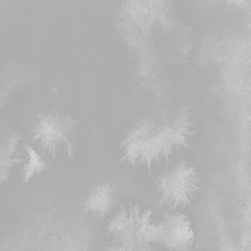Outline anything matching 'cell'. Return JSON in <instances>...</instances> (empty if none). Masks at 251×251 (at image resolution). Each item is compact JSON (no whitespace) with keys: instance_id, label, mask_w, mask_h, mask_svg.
Returning <instances> with one entry per match:
<instances>
[{"instance_id":"1","label":"cell","mask_w":251,"mask_h":251,"mask_svg":"<svg viewBox=\"0 0 251 251\" xmlns=\"http://www.w3.org/2000/svg\"><path fill=\"white\" fill-rule=\"evenodd\" d=\"M192 125L187 113L180 114L171 125L141 122L124 140L121 163L151 173L159 165L170 162L176 152L189 147Z\"/></svg>"},{"instance_id":"2","label":"cell","mask_w":251,"mask_h":251,"mask_svg":"<svg viewBox=\"0 0 251 251\" xmlns=\"http://www.w3.org/2000/svg\"><path fill=\"white\" fill-rule=\"evenodd\" d=\"M157 225L153 211L130 203L115 213L107 226L108 233L123 250H146L157 243Z\"/></svg>"},{"instance_id":"3","label":"cell","mask_w":251,"mask_h":251,"mask_svg":"<svg viewBox=\"0 0 251 251\" xmlns=\"http://www.w3.org/2000/svg\"><path fill=\"white\" fill-rule=\"evenodd\" d=\"M156 193L159 205L171 209L191 206L201 190V178L193 165L180 161L157 178Z\"/></svg>"},{"instance_id":"4","label":"cell","mask_w":251,"mask_h":251,"mask_svg":"<svg viewBox=\"0 0 251 251\" xmlns=\"http://www.w3.org/2000/svg\"><path fill=\"white\" fill-rule=\"evenodd\" d=\"M75 122L68 116L41 114L36 117L31 140L52 158L61 155L72 158L75 153Z\"/></svg>"},{"instance_id":"5","label":"cell","mask_w":251,"mask_h":251,"mask_svg":"<svg viewBox=\"0 0 251 251\" xmlns=\"http://www.w3.org/2000/svg\"><path fill=\"white\" fill-rule=\"evenodd\" d=\"M195 241L193 222L186 215L164 213L157 225V243L169 250L187 251Z\"/></svg>"},{"instance_id":"6","label":"cell","mask_w":251,"mask_h":251,"mask_svg":"<svg viewBox=\"0 0 251 251\" xmlns=\"http://www.w3.org/2000/svg\"><path fill=\"white\" fill-rule=\"evenodd\" d=\"M115 198V192L111 184L108 182L97 184L83 201V212L94 218H104L113 208Z\"/></svg>"},{"instance_id":"7","label":"cell","mask_w":251,"mask_h":251,"mask_svg":"<svg viewBox=\"0 0 251 251\" xmlns=\"http://www.w3.org/2000/svg\"><path fill=\"white\" fill-rule=\"evenodd\" d=\"M21 138L16 134L9 136L1 144L0 161V180L5 183L10 178L15 167L24 162V157L19 151Z\"/></svg>"},{"instance_id":"8","label":"cell","mask_w":251,"mask_h":251,"mask_svg":"<svg viewBox=\"0 0 251 251\" xmlns=\"http://www.w3.org/2000/svg\"><path fill=\"white\" fill-rule=\"evenodd\" d=\"M25 157L22 171L23 183L27 184L35 176L46 170L47 163L42 156L32 146L26 145L24 148Z\"/></svg>"}]
</instances>
